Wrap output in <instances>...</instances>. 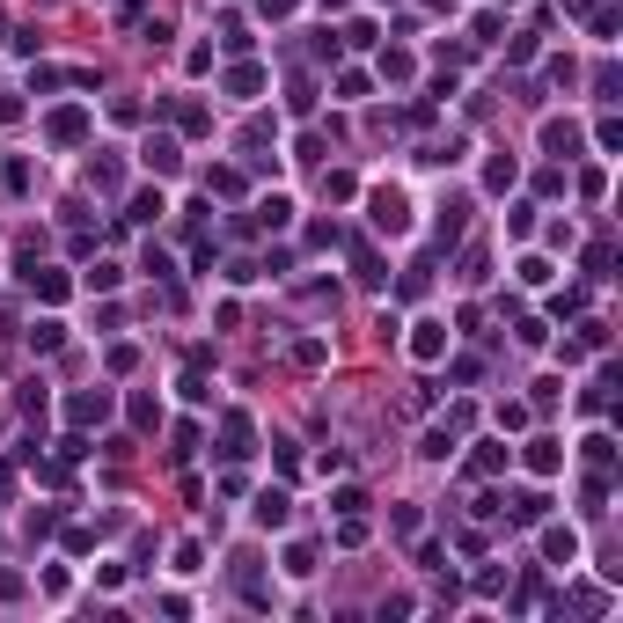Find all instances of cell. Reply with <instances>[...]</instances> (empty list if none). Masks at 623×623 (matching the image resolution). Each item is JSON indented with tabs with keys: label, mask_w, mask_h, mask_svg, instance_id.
Instances as JSON below:
<instances>
[{
	"label": "cell",
	"mask_w": 623,
	"mask_h": 623,
	"mask_svg": "<svg viewBox=\"0 0 623 623\" xmlns=\"http://www.w3.org/2000/svg\"><path fill=\"white\" fill-rule=\"evenodd\" d=\"M161 213H169V198H161V191H140V198L125 206V220H140V228H154Z\"/></svg>",
	"instance_id": "obj_18"
},
{
	"label": "cell",
	"mask_w": 623,
	"mask_h": 623,
	"mask_svg": "<svg viewBox=\"0 0 623 623\" xmlns=\"http://www.w3.org/2000/svg\"><path fill=\"white\" fill-rule=\"evenodd\" d=\"M287 103H294L301 118H308V110H316V81H308V74H294V88H287Z\"/></svg>",
	"instance_id": "obj_29"
},
{
	"label": "cell",
	"mask_w": 623,
	"mask_h": 623,
	"mask_svg": "<svg viewBox=\"0 0 623 623\" xmlns=\"http://www.w3.org/2000/svg\"><path fill=\"white\" fill-rule=\"evenodd\" d=\"M587 30H594V37L609 44V37H616V8H594V15H587Z\"/></svg>",
	"instance_id": "obj_38"
},
{
	"label": "cell",
	"mask_w": 623,
	"mask_h": 623,
	"mask_svg": "<svg viewBox=\"0 0 623 623\" xmlns=\"http://www.w3.org/2000/svg\"><path fill=\"white\" fill-rule=\"evenodd\" d=\"M30 287H37V301H67V271H51V264H37V271H23Z\"/></svg>",
	"instance_id": "obj_13"
},
{
	"label": "cell",
	"mask_w": 623,
	"mask_h": 623,
	"mask_svg": "<svg viewBox=\"0 0 623 623\" xmlns=\"http://www.w3.org/2000/svg\"><path fill=\"white\" fill-rule=\"evenodd\" d=\"M23 118V96H0V125H15Z\"/></svg>",
	"instance_id": "obj_39"
},
{
	"label": "cell",
	"mask_w": 623,
	"mask_h": 623,
	"mask_svg": "<svg viewBox=\"0 0 623 623\" xmlns=\"http://www.w3.org/2000/svg\"><path fill=\"white\" fill-rule=\"evenodd\" d=\"M506 470V447L499 440H477V455H470V477H499Z\"/></svg>",
	"instance_id": "obj_15"
},
{
	"label": "cell",
	"mask_w": 623,
	"mask_h": 623,
	"mask_svg": "<svg viewBox=\"0 0 623 623\" xmlns=\"http://www.w3.org/2000/svg\"><path fill=\"white\" fill-rule=\"evenodd\" d=\"M353 279H360V287H381V279H389V271H381V250H374V243H353Z\"/></svg>",
	"instance_id": "obj_11"
},
{
	"label": "cell",
	"mask_w": 623,
	"mask_h": 623,
	"mask_svg": "<svg viewBox=\"0 0 623 623\" xmlns=\"http://www.w3.org/2000/svg\"><path fill=\"white\" fill-rule=\"evenodd\" d=\"M381 81H411V51H381Z\"/></svg>",
	"instance_id": "obj_30"
},
{
	"label": "cell",
	"mask_w": 623,
	"mask_h": 623,
	"mask_svg": "<svg viewBox=\"0 0 623 623\" xmlns=\"http://www.w3.org/2000/svg\"><path fill=\"white\" fill-rule=\"evenodd\" d=\"M367 220H374V235H411V198L396 184H374L367 191Z\"/></svg>",
	"instance_id": "obj_1"
},
{
	"label": "cell",
	"mask_w": 623,
	"mask_h": 623,
	"mask_svg": "<svg viewBox=\"0 0 623 623\" xmlns=\"http://www.w3.org/2000/svg\"><path fill=\"white\" fill-rule=\"evenodd\" d=\"M580 455H587L594 470H609V433H587V440H580Z\"/></svg>",
	"instance_id": "obj_31"
},
{
	"label": "cell",
	"mask_w": 623,
	"mask_h": 623,
	"mask_svg": "<svg viewBox=\"0 0 623 623\" xmlns=\"http://www.w3.org/2000/svg\"><path fill=\"white\" fill-rule=\"evenodd\" d=\"M528 426V404H499V433H521Z\"/></svg>",
	"instance_id": "obj_36"
},
{
	"label": "cell",
	"mask_w": 623,
	"mask_h": 623,
	"mask_svg": "<svg viewBox=\"0 0 623 623\" xmlns=\"http://www.w3.org/2000/svg\"><path fill=\"white\" fill-rule=\"evenodd\" d=\"M543 147H550L557 161H573V154H580V125H573V118H550V125H543Z\"/></svg>",
	"instance_id": "obj_9"
},
{
	"label": "cell",
	"mask_w": 623,
	"mask_h": 623,
	"mask_svg": "<svg viewBox=\"0 0 623 623\" xmlns=\"http://www.w3.org/2000/svg\"><path fill=\"white\" fill-rule=\"evenodd\" d=\"M206 191H213V198H243V169H213Z\"/></svg>",
	"instance_id": "obj_24"
},
{
	"label": "cell",
	"mask_w": 623,
	"mask_h": 623,
	"mask_svg": "<svg viewBox=\"0 0 623 623\" xmlns=\"http://www.w3.org/2000/svg\"><path fill=\"white\" fill-rule=\"evenodd\" d=\"M499 8H521V0H499Z\"/></svg>",
	"instance_id": "obj_44"
},
{
	"label": "cell",
	"mask_w": 623,
	"mask_h": 623,
	"mask_svg": "<svg viewBox=\"0 0 623 623\" xmlns=\"http://www.w3.org/2000/svg\"><path fill=\"white\" fill-rule=\"evenodd\" d=\"M418 455H426V463H447V455H455V426H433Z\"/></svg>",
	"instance_id": "obj_21"
},
{
	"label": "cell",
	"mask_w": 623,
	"mask_h": 623,
	"mask_svg": "<svg viewBox=\"0 0 623 623\" xmlns=\"http://www.w3.org/2000/svg\"><path fill=\"white\" fill-rule=\"evenodd\" d=\"M133 426H140V433L161 426V404H154V396H133Z\"/></svg>",
	"instance_id": "obj_28"
},
{
	"label": "cell",
	"mask_w": 623,
	"mask_h": 623,
	"mask_svg": "<svg viewBox=\"0 0 623 623\" xmlns=\"http://www.w3.org/2000/svg\"><path fill=\"white\" fill-rule=\"evenodd\" d=\"M220 88H228L235 103H250V96H264V67H228V74H220Z\"/></svg>",
	"instance_id": "obj_10"
},
{
	"label": "cell",
	"mask_w": 623,
	"mask_h": 623,
	"mask_svg": "<svg viewBox=\"0 0 623 623\" xmlns=\"http://www.w3.org/2000/svg\"><path fill=\"white\" fill-rule=\"evenodd\" d=\"M601 8V0H564V15H594Z\"/></svg>",
	"instance_id": "obj_41"
},
{
	"label": "cell",
	"mask_w": 623,
	"mask_h": 623,
	"mask_svg": "<svg viewBox=\"0 0 623 623\" xmlns=\"http://www.w3.org/2000/svg\"><path fill=\"white\" fill-rule=\"evenodd\" d=\"M140 161L154 169V177H177V161H184V154H177V140H169V133H154V140L140 147Z\"/></svg>",
	"instance_id": "obj_8"
},
{
	"label": "cell",
	"mask_w": 623,
	"mask_h": 623,
	"mask_svg": "<svg viewBox=\"0 0 623 623\" xmlns=\"http://www.w3.org/2000/svg\"><path fill=\"white\" fill-rule=\"evenodd\" d=\"M337 543H345V550H360V543H367V521H360V514H345V528H337Z\"/></svg>",
	"instance_id": "obj_37"
},
{
	"label": "cell",
	"mask_w": 623,
	"mask_h": 623,
	"mask_svg": "<svg viewBox=\"0 0 623 623\" xmlns=\"http://www.w3.org/2000/svg\"><path fill=\"white\" fill-rule=\"evenodd\" d=\"M287 573H294V580H308V573H316V550H308V543H294V550H287Z\"/></svg>",
	"instance_id": "obj_32"
},
{
	"label": "cell",
	"mask_w": 623,
	"mask_h": 623,
	"mask_svg": "<svg viewBox=\"0 0 623 623\" xmlns=\"http://www.w3.org/2000/svg\"><path fill=\"white\" fill-rule=\"evenodd\" d=\"M67 418H74V426H103V418H110V389H74V396H67Z\"/></svg>",
	"instance_id": "obj_4"
},
{
	"label": "cell",
	"mask_w": 623,
	"mask_h": 623,
	"mask_svg": "<svg viewBox=\"0 0 623 623\" xmlns=\"http://www.w3.org/2000/svg\"><path fill=\"white\" fill-rule=\"evenodd\" d=\"M220 455H228V463L257 455V433H250V418H243V411H228V418H220Z\"/></svg>",
	"instance_id": "obj_3"
},
{
	"label": "cell",
	"mask_w": 623,
	"mask_h": 623,
	"mask_svg": "<svg viewBox=\"0 0 623 623\" xmlns=\"http://www.w3.org/2000/svg\"><path fill=\"white\" fill-rule=\"evenodd\" d=\"M353 191H360V184L345 177V169H323V198H330V206H337V198H353Z\"/></svg>",
	"instance_id": "obj_25"
},
{
	"label": "cell",
	"mask_w": 623,
	"mask_h": 623,
	"mask_svg": "<svg viewBox=\"0 0 623 623\" xmlns=\"http://www.w3.org/2000/svg\"><path fill=\"white\" fill-rule=\"evenodd\" d=\"M88 184H96V191H118V184H125L118 154H96V161H88Z\"/></svg>",
	"instance_id": "obj_16"
},
{
	"label": "cell",
	"mask_w": 623,
	"mask_h": 623,
	"mask_svg": "<svg viewBox=\"0 0 623 623\" xmlns=\"http://www.w3.org/2000/svg\"><path fill=\"white\" fill-rule=\"evenodd\" d=\"M426 8H455V0H426Z\"/></svg>",
	"instance_id": "obj_42"
},
{
	"label": "cell",
	"mask_w": 623,
	"mask_h": 623,
	"mask_svg": "<svg viewBox=\"0 0 623 623\" xmlns=\"http://www.w3.org/2000/svg\"><path fill=\"white\" fill-rule=\"evenodd\" d=\"M521 463H528L536 477H557V470H564V440H550V433L528 440V447H521Z\"/></svg>",
	"instance_id": "obj_5"
},
{
	"label": "cell",
	"mask_w": 623,
	"mask_h": 623,
	"mask_svg": "<svg viewBox=\"0 0 623 623\" xmlns=\"http://www.w3.org/2000/svg\"><path fill=\"white\" fill-rule=\"evenodd\" d=\"M118 279H125L118 264H96V271H88V287H96V294H118Z\"/></svg>",
	"instance_id": "obj_33"
},
{
	"label": "cell",
	"mask_w": 623,
	"mask_h": 623,
	"mask_svg": "<svg viewBox=\"0 0 623 623\" xmlns=\"http://www.w3.org/2000/svg\"><path fill=\"white\" fill-rule=\"evenodd\" d=\"M411 360H447V323H411Z\"/></svg>",
	"instance_id": "obj_6"
},
{
	"label": "cell",
	"mask_w": 623,
	"mask_h": 623,
	"mask_svg": "<svg viewBox=\"0 0 623 623\" xmlns=\"http://www.w3.org/2000/svg\"><path fill=\"white\" fill-rule=\"evenodd\" d=\"M287 220H294V206L279 198V191H271V198H257V228H287Z\"/></svg>",
	"instance_id": "obj_22"
},
{
	"label": "cell",
	"mask_w": 623,
	"mask_h": 623,
	"mask_svg": "<svg viewBox=\"0 0 623 623\" xmlns=\"http://www.w3.org/2000/svg\"><path fill=\"white\" fill-rule=\"evenodd\" d=\"M514 177H521L514 154H491V161H484V191H514Z\"/></svg>",
	"instance_id": "obj_17"
},
{
	"label": "cell",
	"mask_w": 623,
	"mask_h": 623,
	"mask_svg": "<svg viewBox=\"0 0 623 623\" xmlns=\"http://www.w3.org/2000/svg\"><path fill=\"white\" fill-rule=\"evenodd\" d=\"M367 88H374V81H367V74H360V67H345V74H337V96H345V103H360V96H367Z\"/></svg>",
	"instance_id": "obj_27"
},
{
	"label": "cell",
	"mask_w": 623,
	"mask_h": 623,
	"mask_svg": "<svg viewBox=\"0 0 623 623\" xmlns=\"http://www.w3.org/2000/svg\"><path fill=\"white\" fill-rule=\"evenodd\" d=\"M287 514H294V499H287V491H257V506H250V521H257V528H287Z\"/></svg>",
	"instance_id": "obj_7"
},
{
	"label": "cell",
	"mask_w": 623,
	"mask_h": 623,
	"mask_svg": "<svg viewBox=\"0 0 623 623\" xmlns=\"http://www.w3.org/2000/svg\"><path fill=\"white\" fill-rule=\"evenodd\" d=\"M0 191H8V198H23V191H30V161H23V154L0 161Z\"/></svg>",
	"instance_id": "obj_19"
},
{
	"label": "cell",
	"mask_w": 623,
	"mask_h": 623,
	"mask_svg": "<svg viewBox=\"0 0 623 623\" xmlns=\"http://www.w3.org/2000/svg\"><path fill=\"white\" fill-rule=\"evenodd\" d=\"M257 8H264V15H294V0H257Z\"/></svg>",
	"instance_id": "obj_40"
},
{
	"label": "cell",
	"mask_w": 623,
	"mask_h": 623,
	"mask_svg": "<svg viewBox=\"0 0 623 623\" xmlns=\"http://www.w3.org/2000/svg\"><path fill=\"white\" fill-rule=\"evenodd\" d=\"M30 345H37V353H60V345H67V323H60V316H44V323L30 330Z\"/></svg>",
	"instance_id": "obj_20"
},
{
	"label": "cell",
	"mask_w": 623,
	"mask_h": 623,
	"mask_svg": "<svg viewBox=\"0 0 623 623\" xmlns=\"http://www.w3.org/2000/svg\"><path fill=\"white\" fill-rule=\"evenodd\" d=\"M463 213H470V206H447V213H440V235H433L440 250H455V243H463Z\"/></svg>",
	"instance_id": "obj_23"
},
{
	"label": "cell",
	"mask_w": 623,
	"mask_h": 623,
	"mask_svg": "<svg viewBox=\"0 0 623 623\" xmlns=\"http://www.w3.org/2000/svg\"><path fill=\"white\" fill-rule=\"evenodd\" d=\"M330 506H337V514H367V491H360V484H345V491H337Z\"/></svg>",
	"instance_id": "obj_35"
},
{
	"label": "cell",
	"mask_w": 623,
	"mask_h": 623,
	"mask_svg": "<svg viewBox=\"0 0 623 623\" xmlns=\"http://www.w3.org/2000/svg\"><path fill=\"white\" fill-rule=\"evenodd\" d=\"M323 8H345V0H323Z\"/></svg>",
	"instance_id": "obj_43"
},
{
	"label": "cell",
	"mask_w": 623,
	"mask_h": 623,
	"mask_svg": "<svg viewBox=\"0 0 623 623\" xmlns=\"http://www.w3.org/2000/svg\"><path fill=\"white\" fill-rule=\"evenodd\" d=\"M44 140H51V147H81V140H88V110H81V103L51 110V118H44Z\"/></svg>",
	"instance_id": "obj_2"
},
{
	"label": "cell",
	"mask_w": 623,
	"mask_h": 623,
	"mask_svg": "<svg viewBox=\"0 0 623 623\" xmlns=\"http://www.w3.org/2000/svg\"><path fill=\"white\" fill-rule=\"evenodd\" d=\"M594 147H601V154H616V147H623V125H616V118H601V125H594Z\"/></svg>",
	"instance_id": "obj_34"
},
{
	"label": "cell",
	"mask_w": 623,
	"mask_h": 623,
	"mask_svg": "<svg viewBox=\"0 0 623 623\" xmlns=\"http://www.w3.org/2000/svg\"><path fill=\"white\" fill-rule=\"evenodd\" d=\"M499 506H514V521H528V528L550 514V499H543V491H514V499H499Z\"/></svg>",
	"instance_id": "obj_14"
},
{
	"label": "cell",
	"mask_w": 623,
	"mask_h": 623,
	"mask_svg": "<svg viewBox=\"0 0 623 623\" xmlns=\"http://www.w3.org/2000/svg\"><path fill=\"white\" fill-rule=\"evenodd\" d=\"M543 557H550V564H573V557H580V536H573V528H543Z\"/></svg>",
	"instance_id": "obj_12"
},
{
	"label": "cell",
	"mask_w": 623,
	"mask_h": 623,
	"mask_svg": "<svg viewBox=\"0 0 623 623\" xmlns=\"http://www.w3.org/2000/svg\"><path fill=\"white\" fill-rule=\"evenodd\" d=\"M177 125H184V133H213V110H206V103H184Z\"/></svg>",
	"instance_id": "obj_26"
}]
</instances>
